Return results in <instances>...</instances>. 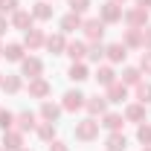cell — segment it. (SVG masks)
<instances>
[{
  "label": "cell",
  "mask_w": 151,
  "mask_h": 151,
  "mask_svg": "<svg viewBox=\"0 0 151 151\" xmlns=\"http://www.w3.org/2000/svg\"><path fill=\"white\" fill-rule=\"evenodd\" d=\"M96 134H99V122H93V119H84V122L76 125V137L78 139H93Z\"/></svg>",
  "instance_id": "6da1fadb"
},
{
  "label": "cell",
  "mask_w": 151,
  "mask_h": 151,
  "mask_svg": "<svg viewBox=\"0 0 151 151\" xmlns=\"http://www.w3.org/2000/svg\"><path fill=\"white\" fill-rule=\"evenodd\" d=\"M102 20H105V23H113V20H122V9H119V6H116V3H105V6H102Z\"/></svg>",
  "instance_id": "7a4b0ae2"
},
{
  "label": "cell",
  "mask_w": 151,
  "mask_h": 151,
  "mask_svg": "<svg viewBox=\"0 0 151 151\" xmlns=\"http://www.w3.org/2000/svg\"><path fill=\"white\" fill-rule=\"evenodd\" d=\"M84 105V96L78 93V90H70V93L64 96V111H78Z\"/></svg>",
  "instance_id": "3957f363"
},
{
  "label": "cell",
  "mask_w": 151,
  "mask_h": 151,
  "mask_svg": "<svg viewBox=\"0 0 151 151\" xmlns=\"http://www.w3.org/2000/svg\"><path fill=\"white\" fill-rule=\"evenodd\" d=\"M84 32H87V38H93V41L102 38V35H105V20H99V18L87 20V23H84Z\"/></svg>",
  "instance_id": "277c9868"
},
{
  "label": "cell",
  "mask_w": 151,
  "mask_h": 151,
  "mask_svg": "<svg viewBox=\"0 0 151 151\" xmlns=\"http://www.w3.org/2000/svg\"><path fill=\"white\" fill-rule=\"evenodd\" d=\"M41 70H44V64H41L38 58H26V61H23V76L38 78V76H41Z\"/></svg>",
  "instance_id": "5b68a950"
},
{
  "label": "cell",
  "mask_w": 151,
  "mask_h": 151,
  "mask_svg": "<svg viewBox=\"0 0 151 151\" xmlns=\"http://www.w3.org/2000/svg\"><path fill=\"white\" fill-rule=\"evenodd\" d=\"M122 99H128L125 84H116V81H113L111 87H108V102H122Z\"/></svg>",
  "instance_id": "8992f818"
},
{
  "label": "cell",
  "mask_w": 151,
  "mask_h": 151,
  "mask_svg": "<svg viewBox=\"0 0 151 151\" xmlns=\"http://www.w3.org/2000/svg\"><path fill=\"white\" fill-rule=\"evenodd\" d=\"M3 145H6V151H20L23 148V137L20 134H6L3 137Z\"/></svg>",
  "instance_id": "52a82bcc"
},
{
  "label": "cell",
  "mask_w": 151,
  "mask_h": 151,
  "mask_svg": "<svg viewBox=\"0 0 151 151\" xmlns=\"http://www.w3.org/2000/svg\"><path fill=\"white\" fill-rule=\"evenodd\" d=\"M78 26H81V15H76V12H70L67 18H61V29H64V32H73Z\"/></svg>",
  "instance_id": "ba28073f"
},
{
  "label": "cell",
  "mask_w": 151,
  "mask_h": 151,
  "mask_svg": "<svg viewBox=\"0 0 151 151\" xmlns=\"http://www.w3.org/2000/svg\"><path fill=\"white\" fill-rule=\"evenodd\" d=\"M105 52H108L111 61H125V55H128V52H125V44H111Z\"/></svg>",
  "instance_id": "9c48e42d"
},
{
  "label": "cell",
  "mask_w": 151,
  "mask_h": 151,
  "mask_svg": "<svg viewBox=\"0 0 151 151\" xmlns=\"http://www.w3.org/2000/svg\"><path fill=\"white\" fill-rule=\"evenodd\" d=\"M58 113H61V108H58V105H52V102H44V108H41V116H44L47 122H55Z\"/></svg>",
  "instance_id": "30bf717a"
},
{
  "label": "cell",
  "mask_w": 151,
  "mask_h": 151,
  "mask_svg": "<svg viewBox=\"0 0 151 151\" xmlns=\"http://www.w3.org/2000/svg\"><path fill=\"white\" fill-rule=\"evenodd\" d=\"M125 20L131 23V29H139V23H145V9H134V12H128Z\"/></svg>",
  "instance_id": "8fae6325"
},
{
  "label": "cell",
  "mask_w": 151,
  "mask_h": 151,
  "mask_svg": "<svg viewBox=\"0 0 151 151\" xmlns=\"http://www.w3.org/2000/svg\"><path fill=\"white\" fill-rule=\"evenodd\" d=\"M108 151H125V137L119 131H113L111 137H108Z\"/></svg>",
  "instance_id": "7c38bea8"
},
{
  "label": "cell",
  "mask_w": 151,
  "mask_h": 151,
  "mask_svg": "<svg viewBox=\"0 0 151 151\" xmlns=\"http://www.w3.org/2000/svg\"><path fill=\"white\" fill-rule=\"evenodd\" d=\"M29 93H32V96H38V99H41V96H47V93H50V84H47L44 78H35V81L29 84Z\"/></svg>",
  "instance_id": "4fadbf2b"
},
{
  "label": "cell",
  "mask_w": 151,
  "mask_h": 151,
  "mask_svg": "<svg viewBox=\"0 0 151 151\" xmlns=\"http://www.w3.org/2000/svg\"><path fill=\"white\" fill-rule=\"evenodd\" d=\"M84 52H87V50H84V44H81V41H73V44H67V55L73 58V61L84 58Z\"/></svg>",
  "instance_id": "5bb4252c"
},
{
  "label": "cell",
  "mask_w": 151,
  "mask_h": 151,
  "mask_svg": "<svg viewBox=\"0 0 151 151\" xmlns=\"http://www.w3.org/2000/svg\"><path fill=\"white\" fill-rule=\"evenodd\" d=\"M84 105H87V111H90V113H102L105 108H108V102H105L102 96H93V99H87Z\"/></svg>",
  "instance_id": "9a60e30c"
},
{
  "label": "cell",
  "mask_w": 151,
  "mask_h": 151,
  "mask_svg": "<svg viewBox=\"0 0 151 151\" xmlns=\"http://www.w3.org/2000/svg\"><path fill=\"white\" fill-rule=\"evenodd\" d=\"M23 44H26L29 50H35V47H41V44H44V35H41L38 29H29V32H26V41H23Z\"/></svg>",
  "instance_id": "2e32d148"
},
{
  "label": "cell",
  "mask_w": 151,
  "mask_h": 151,
  "mask_svg": "<svg viewBox=\"0 0 151 151\" xmlns=\"http://www.w3.org/2000/svg\"><path fill=\"white\" fill-rule=\"evenodd\" d=\"M3 55L9 58V61H20V58H23V47H20V44H9V47L3 50Z\"/></svg>",
  "instance_id": "e0dca14e"
},
{
  "label": "cell",
  "mask_w": 151,
  "mask_h": 151,
  "mask_svg": "<svg viewBox=\"0 0 151 151\" xmlns=\"http://www.w3.org/2000/svg\"><path fill=\"white\" fill-rule=\"evenodd\" d=\"M18 125H20V131H32V128H35V113H20L18 116Z\"/></svg>",
  "instance_id": "ac0fdd59"
},
{
  "label": "cell",
  "mask_w": 151,
  "mask_h": 151,
  "mask_svg": "<svg viewBox=\"0 0 151 151\" xmlns=\"http://www.w3.org/2000/svg\"><path fill=\"white\" fill-rule=\"evenodd\" d=\"M47 50L50 52H61V50H67V44H64L61 35H52V38H47Z\"/></svg>",
  "instance_id": "d6986e66"
},
{
  "label": "cell",
  "mask_w": 151,
  "mask_h": 151,
  "mask_svg": "<svg viewBox=\"0 0 151 151\" xmlns=\"http://www.w3.org/2000/svg\"><path fill=\"white\" fill-rule=\"evenodd\" d=\"M12 23H15L18 29H26V26L32 23V15H29V12H15V18H12Z\"/></svg>",
  "instance_id": "ffe728a7"
},
{
  "label": "cell",
  "mask_w": 151,
  "mask_h": 151,
  "mask_svg": "<svg viewBox=\"0 0 151 151\" xmlns=\"http://www.w3.org/2000/svg\"><path fill=\"white\" fill-rule=\"evenodd\" d=\"M67 76H70L73 81H84V78H87V67H84V64H73Z\"/></svg>",
  "instance_id": "44dd1931"
},
{
  "label": "cell",
  "mask_w": 151,
  "mask_h": 151,
  "mask_svg": "<svg viewBox=\"0 0 151 151\" xmlns=\"http://www.w3.org/2000/svg\"><path fill=\"white\" fill-rule=\"evenodd\" d=\"M0 84H3L6 93H18V90H20V78H18V76H9V78H3Z\"/></svg>",
  "instance_id": "7402d4cb"
},
{
  "label": "cell",
  "mask_w": 151,
  "mask_h": 151,
  "mask_svg": "<svg viewBox=\"0 0 151 151\" xmlns=\"http://www.w3.org/2000/svg\"><path fill=\"white\" fill-rule=\"evenodd\" d=\"M102 125H105L108 131H119V128H122V116H116V113H108Z\"/></svg>",
  "instance_id": "603a6c76"
},
{
  "label": "cell",
  "mask_w": 151,
  "mask_h": 151,
  "mask_svg": "<svg viewBox=\"0 0 151 151\" xmlns=\"http://www.w3.org/2000/svg\"><path fill=\"white\" fill-rule=\"evenodd\" d=\"M96 78H99V81H102L105 87H111L113 81H116V78H113V70H111V67H102V70L96 73Z\"/></svg>",
  "instance_id": "cb8c5ba5"
},
{
  "label": "cell",
  "mask_w": 151,
  "mask_h": 151,
  "mask_svg": "<svg viewBox=\"0 0 151 151\" xmlns=\"http://www.w3.org/2000/svg\"><path fill=\"white\" fill-rule=\"evenodd\" d=\"M32 18H41V20H47V18H52V9H50L47 3H35V12H32Z\"/></svg>",
  "instance_id": "d4e9b609"
},
{
  "label": "cell",
  "mask_w": 151,
  "mask_h": 151,
  "mask_svg": "<svg viewBox=\"0 0 151 151\" xmlns=\"http://www.w3.org/2000/svg\"><path fill=\"white\" fill-rule=\"evenodd\" d=\"M38 137H41V139H52V137H55V125H52V122H44V125L38 128Z\"/></svg>",
  "instance_id": "484cf974"
},
{
  "label": "cell",
  "mask_w": 151,
  "mask_h": 151,
  "mask_svg": "<svg viewBox=\"0 0 151 151\" xmlns=\"http://www.w3.org/2000/svg\"><path fill=\"white\" fill-rule=\"evenodd\" d=\"M125 116H128V119H134V122H139V119L145 116V108H142V105H131V108H128V113H125Z\"/></svg>",
  "instance_id": "4316f807"
},
{
  "label": "cell",
  "mask_w": 151,
  "mask_h": 151,
  "mask_svg": "<svg viewBox=\"0 0 151 151\" xmlns=\"http://www.w3.org/2000/svg\"><path fill=\"white\" fill-rule=\"evenodd\" d=\"M137 96H139L142 105H148L151 102V84H139V87H137Z\"/></svg>",
  "instance_id": "83f0119b"
},
{
  "label": "cell",
  "mask_w": 151,
  "mask_h": 151,
  "mask_svg": "<svg viewBox=\"0 0 151 151\" xmlns=\"http://www.w3.org/2000/svg\"><path fill=\"white\" fill-rule=\"evenodd\" d=\"M137 137H139L142 145H151V125H142V128L137 131Z\"/></svg>",
  "instance_id": "f1b7e54d"
},
{
  "label": "cell",
  "mask_w": 151,
  "mask_h": 151,
  "mask_svg": "<svg viewBox=\"0 0 151 151\" xmlns=\"http://www.w3.org/2000/svg\"><path fill=\"white\" fill-rule=\"evenodd\" d=\"M12 122H15V116H12V113H9V111H0V128H3V131H9V128H12Z\"/></svg>",
  "instance_id": "f546056e"
},
{
  "label": "cell",
  "mask_w": 151,
  "mask_h": 151,
  "mask_svg": "<svg viewBox=\"0 0 151 151\" xmlns=\"http://www.w3.org/2000/svg\"><path fill=\"white\" fill-rule=\"evenodd\" d=\"M87 6H90V0H70V9H73L76 15H81Z\"/></svg>",
  "instance_id": "4dcf8cb0"
},
{
  "label": "cell",
  "mask_w": 151,
  "mask_h": 151,
  "mask_svg": "<svg viewBox=\"0 0 151 151\" xmlns=\"http://www.w3.org/2000/svg\"><path fill=\"white\" fill-rule=\"evenodd\" d=\"M125 41H128L131 47H139V44H142V35H139V29H131V32H128V38H125Z\"/></svg>",
  "instance_id": "1f68e13d"
},
{
  "label": "cell",
  "mask_w": 151,
  "mask_h": 151,
  "mask_svg": "<svg viewBox=\"0 0 151 151\" xmlns=\"http://www.w3.org/2000/svg\"><path fill=\"white\" fill-rule=\"evenodd\" d=\"M122 78H125V84H137V81H139V73H137V70H125Z\"/></svg>",
  "instance_id": "d6a6232c"
},
{
  "label": "cell",
  "mask_w": 151,
  "mask_h": 151,
  "mask_svg": "<svg viewBox=\"0 0 151 151\" xmlns=\"http://www.w3.org/2000/svg\"><path fill=\"white\" fill-rule=\"evenodd\" d=\"M18 9V0H0V12H15Z\"/></svg>",
  "instance_id": "836d02e7"
},
{
  "label": "cell",
  "mask_w": 151,
  "mask_h": 151,
  "mask_svg": "<svg viewBox=\"0 0 151 151\" xmlns=\"http://www.w3.org/2000/svg\"><path fill=\"white\" fill-rule=\"evenodd\" d=\"M87 55H90V61H99V58L105 55V50H102V47L96 44V47H90V52H87Z\"/></svg>",
  "instance_id": "e575fe53"
},
{
  "label": "cell",
  "mask_w": 151,
  "mask_h": 151,
  "mask_svg": "<svg viewBox=\"0 0 151 151\" xmlns=\"http://www.w3.org/2000/svg\"><path fill=\"white\" fill-rule=\"evenodd\" d=\"M142 70H145V73H151V52H145V55H142Z\"/></svg>",
  "instance_id": "d590c367"
},
{
  "label": "cell",
  "mask_w": 151,
  "mask_h": 151,
  "mask_svg": "<svg viewBox=\"0 0 151 151\" xmlns=\"http://www.w3.org/2000/svg\"><path fill=\"white\" fill-rule=\"evenodd\" d=\"M50 151H67V145H64V142H52V145H50Z\"/></svg>",
  "instance_id": "8d00e7d4"
},
{
  "label": "cell",
  "mask_w": 151,
  "mask_h": 151,
  "mask_svg": "<svg viewBox=\"0 0 151 151\" xmlns=\"http://www.w3.org/2000/svg\"><path fill=\"white\" fill-rule=\"evenodd\" d=\"M142 44H145V47H151V29H145V35H142Z\"/></svg>",
  "instance_id": "74e56055"
},
{
  "label": "cell",
  "mask_w": 151,
  "mask_h": 151,
  "mask_svg": "<svg viewBox=\"0 0 151 151\" xmlns=\"http://www.w3.org/2000/svg\"><path fill=\"white\" fill-rule=\"evenodd\" d=\"M137 3H139V9H145V12H148V6H151V0H137Z\"/></svg>",
  "instance_id": "f35d334b"
},
{
  "label": "cell",
  "mask_w": 151,
  "mask_h": 151,
  "mask_svg": "<svg viewBox=\"0 0 151 151\" xmlns=\"http://www.w3.org/2000/svg\"><path fill=\"white\" fill-rule=\"evenodd\" d=\"M3 29H6V20L0 18V35H3Z\"/></svg>",
  "instance_id": "ab89813d"
},
{
  "label": "cell",
  "mask_w": 151,
  "mask_h": 151,
  "mask_svg": "<svg viewBox=\"0 0 151 151\" xmlns=\"http://www.w3.org/2000/svg\"><path fill=\"white\" fill-rule=\"evenodd\" d=\"M142 151H151V145H148V148H142Z\"/></svg>",
  "instance_id": "60d3db41"
},
{
  "label": "cell",
  "mask_w": 151,
  "mask_h": 151,
  "mask_svg": "<svg viewBox=\"0 0 151 151\" xmlns=\"http://www.w3.org/2000/svg\"><path fill=\"white\" fill-rule=\"evenodd\" d=\"M0 55H3V50H0Z\"/></svg>",
  "instance_id": "b9f144b4"
},
{
  "label": "cell",
  "mask_w": 151,
  "mask_h": 151,
  "mask_svg": "<svg viewBox=\"0 0 151 151\" xmlns=\"http://www.w3.org/2000/svg\"><path fill=\"white\" fill-rule=\"evenodd\" d=\"M20 151H26V148H20Z\"/></svg>",
  "instance_id": "7bdbcfd3"
},
{
  "label": "cell",
  "mask_w": 151,
  "mask_h": 151,
  "mask_svg": "<svg viewBox=\"0 0 151 151\" xmlns=\"http://www.w3.org/2000/svg\"><path fill=\"white\" fill-rule=\"evenodd\" d=\"M113 3H116V0H113Z\"/></svg>",
  "instance_id": "ee69618b"
},
{
  "label": "cell",
  "mask_w": 151,
  "mask_h": 151,
  "mask_svg": "<svg viewBox=\"0 0 151 151\" xmlns=\"http://www.w3.org/2000/svg\"><path fill=\"white\" fill-rule=\"evenodd\" d=\"M0 81H3V78H0Z\"/></svg>",
  "instance_id": "f6af8a7d"
},
{
  "label": "cell",
  "mask_w": 151,
  "mask_h": 151,
  "mask_svg": "<svg viewBox=\"0 0 151 151\" xmlns=\"http://www.w3.org/2000/svg\"><path fill=\"white\" fill-rule=\"evenodd\" d=\"M3 151H6V148H3Z\"/></svg>",
  "instance_id": "bcb514c9"
}]
</instances>
